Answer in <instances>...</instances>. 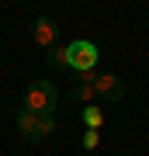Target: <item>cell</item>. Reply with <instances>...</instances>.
Segmentation results:
<instances>
[{
  "label": "cell",
  "mask_w": 149,
  "mask_h": 156,
  "mask_svg": "<svg viewBox=\"0 0 149 156\" xmlns=\"http://www.w3.org/2000/svg\"><path fill=\"white\" fill-rule=\"evenodd\" d=\"M73 97H80V101H87V97H94V83H80L76 90H73Z\"/></svg>",
  "instance_id": "cell-9"
},
{
  "label": "cell",
  "mask_w": 149,
  "mask_h": 156,
  "mask_svg": "<svg viewBox=\"0 0 149 156\" xmlns=\"http://www.w3.org/2000/svg\"><path fill=\"white\" fill-rule=\"evenodd\" d=\"M97 132H87V135H83V149H97Z\"/></svg>",
  "instance_id": "cell-10"
},
{
  "label": "cell",
  "mask_w": 149,
  "mask_h": 156,
  "mask_svg": "<svg viewBox=\"0 0 149 156\" xmlns=\"http://www.w3.org/2000/svg\"><path fill=\"white\" fill-rule=\"evenodd\" d=\"M35 42L38 45H45V49H52V42L59 38V28H55V21L52 17H38V21H35Z\"/></svg>",
  "instance_id": "cell-4"
},
{
  "label": "cell",
  "mask_w": 149,
  "mask_h": 156,
  "mask_svg": "<svg viewBox=\"0 0 149 156\" xmlns=\"http://www.w3.org/2000/svg\"><path fill=\"white\" fill-rule=\"evenodd\" d=\"M55 101H59V90H55L52 83H31L24 90V101H21V111L28 115H52V108H55Z\"/></svg>",
  "instance_id": "cell-1"
},
{
  "label": "cell",
  "mask_w": 149,
  "mask_h": 156,
  "mask_svg": "<svg viewBox=\"0 0 149 156\" xmlns=\"http://www.w3.org/2000/svg\"><path fill=\"white\" fill-rule=\"evenodd\" d=\"M17 132H21V139H24V142H38V139H42L38 115H28V111H21V115H17Z\"/></svg>",
  "instance_id": "cell-5"
},
{
  "label": "cell",
  "mask_w": 149,
  "mask_h": 156,
  "mask_svg": "<svg viewBox=\"0 0 149 156\" xmlns=\"http://www.w3.org/2000/svg\"><path fill=\"white\" fill-rule=\"evenodd\" d=\"M38 128H42V139H49L55 132V118L52 115H38Z\"/></svg>",
  "instance_id": "cell-8"
},
{
  "label": "cell",
  "mask_w": 149,
  "mask_h": 156,
  "mask_svg": "<svg viewBox=\"0 0 149 156\" xmlns=\"http://www.w3.org/2000/svg\"><path fill=\"white\" fill-rule=\"evenodd\" d=\"M83 122H87V128H90V132H97V125L104 122V115H101L94 104H87V108H83Z\"/></svg>",
  "instance_id": "cell-6"
},
{
  "label": "cell",
  "mask_w": 149,
  "mask_h": 156,
  "mask_svg": "<svg viewBox=\"0 0 149 156\" xmlns=\"http://www.w3.org/2000/svg\"><path fill=\"white\" fill-rule=\"evenodd\" d=\"M49 66H52V69H69L66 49H52V52H49Z\"/></svg>",
  "instance_id": "cell-7"
},
{
  "label": "cell",
  "mask_w": 149,
  "mask_h": 156,
  "mask_svg": "<svg viewBox=\"0 0 149 156\" xmlns=\"http://www.w3.org/2000/svg\"><path fill=\"white\" fill-rule=\"evenodd\" d=\"M94 94L104 101H122L125 97V83L115 76V73H97L94 76Z\"/></svg>",
  "instance_id": "cell-3"
},
{
  "label": "cell",
  "mask_w": 149,
  "mask_h": 156,
  "mask_svg": "<svg viewBox=\"0 0 149 156\" xmlns=\"http://www.w3.org/2000/svg\"><path fill=\"white\" fill-rule=\"evenodd\" d=\"M66 56H69V69H80V73H90L97 62V45L80 38V42H69L66 45Z\"/></svg>",
  "instance_id": "cell-2"
}]
</instances>
